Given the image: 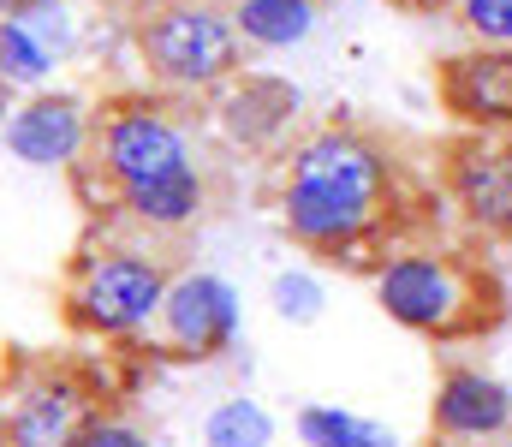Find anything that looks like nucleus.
<instances>
[{"instance_id":"nucleus-15","label":"nucleus","mask_w":512,"mask_h":447,"mask_svg":"<svg viewBox=\"0 0 512 447\" xmlns=\"http://www.w3.org/2000/svg\"><path fill=\"white\" fill-rule=\"evenodd\" d=\"M54 66H60V54H54V42L36 30V18H0V84L6 90H42L48 78H54Z\"/></svg>"},{"instance_id":"nucleus-18","label":"nucleus","mask_w":512,"mask_h":447,"mask_svg":"<svg viewBox=\"0 0 512 447\" xmlns=\"http://www.w3.org/2000/svg\"><path fill=\"white\" fill-rule=\"evenodd\" d=\"M268 304H274L280 322L310 328V322H322V310H328V287H322V275H310V269H280L274 287H268Z\"/></svg>"},{"instance_id":"nucleus-17","label":"nucleus","mask_w":512,"mask_h":447,"mask_svg":"<svg viewBox=\"0 0 512 447\" xmlns=\"http://www.w3.org/2000/svg\"><path fill=\"white\" fill-rule=\"evenodd\" d=\"M203 447H274V418L262 400H221L209 418H203Z\"/></svg>"},{"instance_id":"nucleus-24","label":"nucleus","mask_w":512,"mask_h":447,"mask_svg":"<svg viewBox=\"0 0 512 447\" xmlns=\"http://www.w3.org/2000/svg\"><path fill=\"white\" fill-rule=\"evenodd\" d=\"M489 447H512V436H507V442H489Z\"/></svg>"},{"instance_id":"nucleus-11","label":"nucleus","mask_w":512,"mask_h":447,"mask_svg":"<svg viewBox=\"0 0 512 447\" xmlns=\"http://www.w3.org/2000/svg\"><path fill=\"white\" fill-rule=\"evenodd\" d=\"M441 108L465 132H512V48H465L435 72Z\"/></svg>"},{"instance_id":"nucleus-12","label":"nucleus","mask_w":512,"mask_h":447,"mask_svg":"<svg viewBox=\"0 0 512 447\" xmlns=\"http://www.w3.org/2000/svg\"><path fill=\"white\" fill-rule=\"evenodd\" d=\"M292 114H298V90H286L274 78H245V72L215 102V126L239 149H274L292 132Z\"/></svg>"},{"instance_id":"nucleus-20","label":"nucleus","mask_w":512,"mask_h":447,"mask_svg":"<svg viewBox=\"0 0 512 447\" xmlns=\"http://www.w3.org/2000/svg\"><path fill=\"white\" fill-rule=\"evenodd\" d=\"M72 447H155V442H149L131 418H120V412H96V418L84 424V436H78Z\"/></svg>"},{"instance_id":"nucleus-22","label":"nucleus","mask_w":512,"mask_h":447,"mask_svg":"<svg viewBox=\"0 0 512 447\" xmlns=\"http://www.w3.org/2000/svg\"><path fill=\"white\" fill-rule=\"evenodd\" d=\"M36 6H54V0H0V12H6V18H18V12H36Z\"/></svg>"},{"instance_id":"nucleus-1","label":"nucleus","mask_w":512,"mask_h":447,"mask_svg":"<svg viewBox=\"0 0 512 447\" xmlns=\"http://www.w3.org/2000/svg\"><path fill=\"white\" fill-rule=\"evenodd\" d=\"M399 209L405 167L382 138L358 126H316L280 161V227L310 257L364 263L387 245Z\"/></svg>"},{"instance_id":"nucleus-3","label":"nucleus","mask_w":512,"mask_h":447,"mask_svg":"<svg viewBox=\"0 0 512 447\" xmlns=\"http://www.w3.org/2000/svg\"><path fill=\"white\" fill-rule=\"evenodd\" d=\"M131 48L149 84L173 96H209L245 72L233 0H131Z\"/></svg>"},{"instance_id":"nucleus-6","label":"nucleus","mask_w":512,"mask_h":447,"mask_svg":"<svg viewBox=\"0 0 512 447\" xmlns=\"http://www.w3.org/2000/svg\"><path fill=\"white\" fill-rule=\"evenodd\" d=\"M447 197L483 233L512 245V132H465L447 144Z\"/></svg>"},{"instance_id":"nucleus-13","label":"nucleus","mask_w":512,"mask_h":447,"mask_svg":"<svg viewBox=\"0 0 512 447\" xmlns=\"http://www.w3.org/2000/svg\"><path fill=\"white\" fill-rule=\"evenodd\" d=\"M114 209L126 215L131 227H143V233H185V227H197L203 209H209V173H203V167H179V173H167V179L131 185V191L114 197Z\"/></svg>"},{"instance_id":"nucleus-8","label":"nucleus","mask_w":512,"mask_h":447,"mask_svg":"<svg viewBox=\"0 0 512 447\" xmlns=\"http://www.w3.org/2000/svg\"><path fill=\"white\" fill-rule=\"evenodd\" d=\"M6 149L24 167H84L90 144H96V108L72 90H36L12 108L6 120Z\"/></svg>"},{"instance_id":"nucleus-19","label":"nucleus","mask_w":512,"mask_h":447,"mask_svg":"<svg viewBox=\"0 0 512 447\" xmlns=\"http://www.w3.org/2000/svg\"><path fill=\"white\" fill-rule=\"evenodd\" d=\"M447 12L471 48H512V0H453Z\"/></svg>"},{"instance_id":"nucleus-7","label":"nucleus","mask_w":512,"mask_h":447,"mask_svg":"<svg viewBox=\"0 0 512 447\" xmlns=\"http://www.w3.org/2000/svg\"><path fill=\"white\" fill-rule=\"evenodd\" d=\"M155 334H161L167 352L197 358V364L233 352V340H239V287L209 275V269L173 275V287L161 298V316H155Z\"/></svg>"},{"instance_id":"nucleus-9","label":"nucleus","mask_w":512,"mask_h":447,"mask_svg":"<svg viewBox=\"0 0 512 447\" xmlns=\"http://www.w3.org/2000/svg\"><path fill=\"white\" fill-rule=\"evenodd\" d=\"M429 430L447 447H489L512 436V388L483 364H447L429 394Z\"/></svg>"},{"instance_id":"nucleus-14","label":"nucleus","mask_w":512,"mask_h":447,"mask_svg":"<svg viewBox=\"0 0 512 447\" xmlns=\"http://www.w3.org/2000/svg\"><path fill=\"white\" fill-rule=\"evenodd\" d=\"M316 18H322V0H233V24L245 48H262V54L310 42Z\"/></svg>"},{"instance_id":"nucleus-2","label":"nucleus","mask_w":512,"mask_h":447,"mask_svg":"<svg viewBox=\"0 0 512 447\" xmlns=\"http://www.w3.org/2000/svg\"><path fill=\"white\" fill-rule=\"evenodd\" d=\"M376 304L423 340H483L507 322V287L483 257L441 245H399L376 263Z\"/></svg>"},{"instance_id":"nucleus-16","label":"nucleus","mask_w":512,"mask_h":447,"mask_svg":"<svg viewBox=\"0 0 512 447\" xmlns=\"http://www.w3.org/2000/svg\"><path fill=\"white\" fill-rule=\"evenodd\" d=\"M292 430L304 447H399V436L387 424L364 418V412H346V406H298Z\"/></svg>"},{"instance_id":"nucleus-5","label":"nucleus","mask_w":512,"mask_h":447,"mask_svg":"<svg viewBox=\"0 0 512 447\" xmlns=\"http://www.w3.org/2000/svg\"><path fill=\"white\" fill-rule=\"evenodd\" d=\"M84 167L108 185V197H120L131 185H149V179H167L179 167H197V149H191L185 120L167 102L120 96L114 108L96 114V144H90Z\"/></svg>"},{"instance_id":"nucleus-4","label":"nucleus","mask_w":512,"mask_h":447,"mask_svg":"<svg viewBox=\"0 0 512 447\" xmlns=\"http://www.w3.org/2000/svg\"><path fill=\"white\" fill-rule=\"evenodd\" d=\"M173 269L143 245H90L66 275V322L90 340H131L161 316Z\"/></svg>"},{"instance_id":"nucleus-21","label":"nucleus","mask_w":512,"mask_h":447,"mask_svg":"<svg viewBox=\"0 0 512 447\" xmlns=\"http://www.w3.org/2000/svg\"><path fill=\"white\" fill-rule=\"evenodd\" d=\"M393 6H399V12H447L453 0H393Z\"/></svg>"},{"instance_id":"nucleus-10","label":"nucleus","mask_w":512,"mask_h":447,"mask_svg":"<svg viewBox=\"0 0 512 447\" xmlns=\"http://www.w3.org/2000/svg\"><path fill=\"white\" fill-rule=\"evenodd\" d=\"M96 418L90 388L66 370H36L12 388V406L0 418V447H72Z\"/></svg>"},{"instance_id":"nucleus-23","label":"nucleus","mask_w":512,"mask_h":447,"mask_svg":"<svg viewBox=\"0 0 512 447\" xmlns=\"http://www.w3.org/2000/svg\"><path fill=\"white\" fill-rule=\"evenodd\" d=\"M6 120H12V90L0 84V132H6Z\"/></svg>"}]
</instances>
